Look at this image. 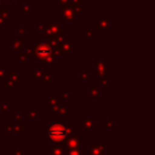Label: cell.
Wrapping results in <instances>:
<instances>
[{
  "label": "cell",
  "mask_w": 155,
  "mask_h": 155,
  "mask_svg": "<svg viewBox=\"0 0 155 155\" xmlns=\"http://www.w3.org/2000/svg\"><path fill=\"white\" fill-rule=\"evenodd\" d=\"M66 129L61 124L52 125L49 130V136L55 141H63L66 138Z\"/></svg>",
  "instance_id": "6da1fadb"
}]
</instances>
